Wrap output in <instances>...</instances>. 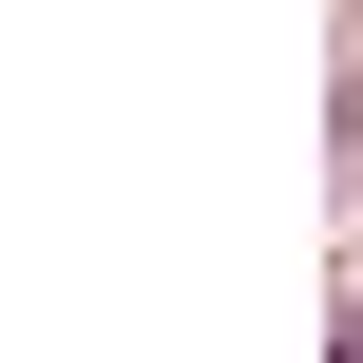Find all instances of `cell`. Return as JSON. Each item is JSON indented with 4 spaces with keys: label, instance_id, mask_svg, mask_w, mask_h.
<instances>
[{
    "label": "cell",
    "instance_id": "cell-1",
    "mask_svg": "<svg viewBox=\"0 0 363 363\" xmlns=\"http://www.w3.org/2000/svg\"><path fill=\"white\" fill-rule=\"evenodd\" d=\"M345 363H363V325H345Z\"/></svg>",
    "mask_w": 363,
    "mask_h": 363
}]
</instances>
